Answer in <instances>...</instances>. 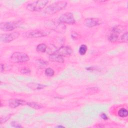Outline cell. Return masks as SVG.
Here are the masks:
<instances>
[{"label": "cell", "instance_id": "1", "mask_svg": "<svg viewBox=\"0 0 128 128\" xmlns=\"http://www.w3.org/2000/svg\"><path fill=\"white\" fill-rule=\"evenodd\" d=\"M128 32L124 26L118 25L113 27L108 32L107 38L112 42H127Z\"/></svg>", "mask_w": 128, "mask_h": 128}, {"label": "cell", "instance_id": "2", "mask_svg": "<svg viewBox=\"0 0 128 128\" xmlns=\"http://www.w3.org/2000/svg\"><path fill=\"white\" fill-rule=\"evenodd\" d=\"M67 2L65 1H58L48 6L44 10V13L47 15L54 14L60 11L66 7Z\"/></svg>", "mask_w": 128, "mask_h": 128}, {"label": "cell", "instance_id": "3", "mask_svg": "<svg viewBox=\"0 0 128 128\" xmlns=\"http://www.w3.org/2000/svg\"><path fill=\"white\" fill-rule=\"evenodd\" d=\"M48 2V0H36L28 4L26 6V9L30 12H38L42 10Z\"/></svg>", "mask_w": 128, "mask_h": 128}, {"label": "cell", "instance_id": "4", "mask_svg": "<svg viewBox=\"0 0 128 128\" xmlns=\"http://www.w3.org/2000/svg\"><path fill=\"white\" fill-rule=\"evenodd\" d=\"M10 60L14 63L25 62L30 60L28 55L24 52H14L10 58Z\"/></svg>", "mask_w": 128, "mask_h": 128}, {"label": "cell", "instance_id": "5", "mask_svg": "<svg viewBox=\"0 0 128 128\" xmlns=\"http://www.w3.org/2000/svg\"><path fill=\"white\" fill-rule=\"evenodd\" d=\"M20 24L21 22L20 20L12 22H4L0 23V28L1 30L4 32H10L18 27Z\"/></svg>", "mask_w": 128, "mask_h": 128}, {"label": "cell", "instance_id": "6", "mask_svg": "<svg viewBox=\"0 0 128 128\" xmlns=\"http://www.w3.org/2000/svg\"><path fill=\"white\" fill-rule=\"evenodd\" d=\"M48 33L42 30H32L28 31L24 34V36L27 38H38L46 36L48 35Z\"/></svg>", "mask_w": 128, "mask_h": 128}, {"label": "cell", "instance_id": "7", "mask_svg": "<svg viewBox=\"0 0 128 128\" xmlns=\"http://www.w3.org/2000/svg\"><path fill=\"white\" fill-rule=\"evenodd\" d=\"M58 21L62 24H73L76 22V20L73 14L70 12H67L62 14L58 19Z\"/></svg>", "mask_w": 128, "mask_h": 128}, {"label": "cell", "instance_id": "8", "mask_svg": "<svg viewBox=\"0 0 128 128\" xmlns=\"http://www.w3.org/2000/svg\"><path fill=\"white\" fill-rule=\"evenodd\" d=\"M19 33L18 32H14L6 34H2L0 35V40L3 42H10L19 36Z\"/></svg>", "mask_w": 128, "mask_h": 128}, {"label": "cell", "instance_id": "9", "mask_svg": "<svg viewBox=\"0 0 128 128\" xmlns=\"http://www.w3.org/2000/svg\"><path fill=\"white\" fill-rule=\"evenodd\" d=\"M102 23V20L98 18H87L84 20V24L88 28H92L98 26Z\"/></svg>", "mask_w": 128, "mask_h": 128}, {"label": "cell", "instance_id": "10", "mask_svg": "<svg viewBox=\"0 0 128 128\" xmlns=\"http://www.w3.org/2000/svg\"><path fill=\"white\" fill-rule=\"evenodd\" d=\"M54 52L62 56H68L70 55L72 53V50L70 46H62L58 50H56Z\"/></svg>", "mask_w": 128, "mask_h": 128}, {"label": "cell", "instance_id": "11", "mask_svg": "<svg viewBox=\"0 0 128 128\" xmlns=\"http://www.w3.org/2000/svg\"><path fill=\"white\" fill-rule=\"evenodd\" d=\"M26 103V102L20 99H10L8 101V104L10 107L12 108H14L20 106L24 105Z\"/></svg>", "mask_w": 128, "mask_h": 128}, {"label": "cell", "instance_id": "12", "mask_svg": "<svg viewBox=\"0 0 128 128\" xmlns=\"http://www.w3.org/2000/svg\"><path fill=\"white\" fill-rule=\"evenodd\" d=\"M49 59L52 62H58L60 63H62L64 62V59L62 56L55 52L52 53L50 55Z\"/></svg>", "mask_w": 128, "mask_h": 128}, {"label": "cell", "instance_id": "13", "mask_svg": "<svg viewBox=\"0 0 128 128\" xmlns=\"http://www.w3.org/2000/svg\"><path fill=\"white\" fill-rule=\"evenodd\" d=\"M27 105H28L29 106L31 107L32 108L36 109V110H39V109H40L43 108V106L40 104H38V103L36 102H28Z\"/></svg>", "mask_w": 128, "mask_h": 128}, {"label": "cell", "instance_id": "14", "mask_svg": "<svg viewBox=\"0 0 128 128\" xmlns=\"http://www.w3.org/2000/svg\"><path fill=\"white\" fill-rule=\"evenodd\" d=\"M36 48V50L38 52H44L46 50L47 46L46 44H40L37 46Z\"/></svg>", "mask_w": 128, "mask_h": 128}, {"label": "cell", "instance_id": "15", "mask_svg": "<svg viewBox=\"0 0 128 128\" xmlns=\"http://www.w3.org/2000/svg\"><path fill=\"white\" fill-rule=\"evenodd\" d=\"M128 112L125 108H122L118 111V115L120 117L125 118L128 116Z\"/></svg>", "mask_w": 128, "mask_h": 128}, {"label": "cell", "instance_id": "16", "mask_svg": "<svg viewBox=\"0 0 128 128\" xmlns=\"http://www.w3.org/2000/svg\"><path fill=\"white\" fill-rule=\"evenodd\" d=\"M87 46L85 44H82L80 46L79 50H78V52L80 55H84L86 52L87 50Z\"/></svg>", "mask_w": 128, "mask_h": 128}, {"label": "cell", "instance_id": "17", "mask_svg": "<svg viewBox=\"0 0 128 128\" xmlns=\"http://www.w3.org/2000/svg\"><path fill=\"white\" fill-rule=\"evenodd\" d=\"M30 86H28L29 87H30L32 89H36V90H40L41 88H43L45 86L40 84H30Z\"/></svg>", "mask_w": 128, "mask_h": 128}, {"label": "cell", "instance_id": "18", "mask_svg": "<svg viewBox=\"0 0 128 128\" xmlns=\"http://www.w3.org/2000/svg\"><path fill=\"white\" fill-rule=\"evenodd\" d=\"M44 73L46 76H52L54 74V72L52 68H47L46 69V70L44 71Z\"/></svg>", "mask_w": 128, "mask_h": 128}, {"label": "cell", "instance_id": "19", "mask_svg": "<svg viewBox=\"0 0 128 128\" xmlns=\"http://www.w3.org/2000/svg\"><path fill=\"white\" fill-rule=\"evenodd\" d=\"M10 114H8L6 116H1L0 118V124H2L4 122H6L10 118Z\"/></svg>", "mask_w": 128, "mask_h": 128}, {"label": "cell", "instance_id": "20", "mask_svg": "<svg viewBox=\"0 0 128 128\" xmlns=\"http://www.w3.org/2000/svg\"><path fill=\"white\" fill-rule=\"evenodd\" d=\"M38 64L40 66V67L41 66H45L47 65L48 62L44 60H39L38 61Z\"/></svg>", "mask_w": 128, "mask_h": 128}, {"label": "cell", "instance_id": "21", "mask_svg": "<svg viewBox=\"0 0 128 128\" xmlns=\"http://www.w3.org/2000/svg\"><path fill=\"white\" fill-rule=\"evenodd\" d=\"M20 72L22 74H28L30 72V70L28 68H22V69L20 70Z\"/></svg>", "mask_w": 128, "mask_h": 128}, {"label": "cell", "instance_id": "22", "mask_svg": "<svg viewBox=\"0 0 128 128\" xmlns=\"http://www.w3.org/2000/svg\"><path fill=\"white\" fill-rule=\"evenodd\" d=\"M11 125L14 128H22V126L16 122H11Z\"/></svg>", "mask_w": 128, "mask_h": 128}, {"label": "cell", "instance_id": "23", "mask_svg": "<svg viewBox=\"0 0 128 128\" xmlns=\"http://www.w3.org/2000/svg\"><path fill=\"white\" fill-rule=\"evenodd\" d=\"M100 116H101V118H102V119H104V120H108V118L107 116H106V114H104V113L102 114L101 115H100Z\"/></svg>", "mask_w": 128, "mask_h": 128}, {"label": "cell", "instance_id": "24", "mask_svg": "<svg viewBox=\"0 0 128 128\" xmlns=\"http://www.w3.org/2000/svg\"><path fill=\"white\" fill-rule=\"evenodd\" d=\"M4 70V66L2 64L0 65V72H2Z\"/></svg>", "mask_w": 128, "mask_h": 128}, {"label": "cell", "instance_id": "25", "mask_svg": "<svg viewBox=\"0 0 128 128\" xmlns=\"http://www.w3.org/2000/svg\"><path fill=\"white\" fill-rule=\"evenodd\" d=\"M57 127H58V128H64V126H57Z\"/></svg>", "mask_w": 128, "mask_h": 128}]
</instances>
